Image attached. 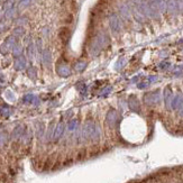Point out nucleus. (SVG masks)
Here are the masks:
<instances>
[{"label": "nucleus", "instance_id": "nucleus-1", "mask_svg": "<svg viewBox=\"0 0 183 183\" xmlns=\"http://www.w3.org/2000/svg\"><path fill=\"white\" fill-rule=\"evenodd\" d=\"M101 136V129L97 124L92 121H88L83 126L82 131H80L79 136L77 137L80 143L90 140V142H98Z\"/></svg>", "mask_w": 183, "mask_h": 183}, {"label": "nucleus", "instance_id": "nucleus-2", "mask_svg": "<svg viewBox=\"0 0 183 183\" xmlns=\"http://www.w3.org/2000/svg\"><path fill=\"white\" fill-rule=\"evenodd\" d=\"M162 96L160 93V90L153 91V92L146 93L144 96V102L147 106H154V105H158L161 102Z\"/></svg>", "mask_w": 183, "mask_h": 183}, {"label": "nucleus", "instance_id": "nucleus-3", "mask_svg": "<svg viewBox=\"0 0 183 183\" xmlns=\"http://www.w3.org/2000/svg\"><path fill=\"white\" fill-rule=\"evenodd\" d=\"M119 120V116H118V112L114 109H110L108 112H107V115H106V121H107V124L110 126V127H114L116 126Z\"/></svg>", "mask_w": 183, "mask_h": 183}, {"label": "nucleus", "instance_id": "nucleus-4", "mask_svg": "<svg viewBox=\"0 0 183 183\" xmlns=\"http://www.w3.org/2000/svg\"><path fill=\"white\" fill-rule=\"evenodd\" d=\"M64 131H65V125L63 123H60L57 124V126L54 129V135H53V140L54 142H59L61 139V137L64 135Z\"/></svg>", "mask_w": 183, "mask_h": 183}, {"label": "nucleus", "instance_id": "nucleus-5", "mask_svg": "<svg viewBox=\"0 0 183 183\" xmlns=\"http://www.w3.org/2000/svg\"><path fill=\"white\" fill-rule=\"evenodd\" d=\"M128 105H129V108H131V111L134 112H140V105H139V101L137 99L136 97L131 94L129 97V99H128Z\"/></svg>", "mask_w": 183, "mask_h": 183}, {"label": "nucleus", "instance_id": "nucleus-6", "mask_svg": "<svg viewBox=\"0 0 183 183\" xmlns=\"http://www.w3.org/2000/svg\"><path fill=\"white\" fill-rule=\"evenodd\" d=\"M163 97H164L165 107H166V109H171L172 100H173V94H172V90H171L170 87H166L164 89V93H163Z\"/></svg>", "mask_w": 183, "mask_h": 183}, {"label": "nucleus", "instance_id": "nucleus-7", "mask_svg": "<svg viewBox=\"0 0 183 183\" xmlns=\"http://www.w3.org/2000/svg\"><path fill=\"white\" fill-rule=\"evenodd\" d=\"M24 134H25V126L18 125V126H16V127L14 128L13 134H11V139L13 140L19 139V138H22Z\"/></svg>", "mask_w": 183, "mask_h": 183}, {"label": "nucleus", "instance_id": "nucleus-8", "mask_svg": "<svg viewBox=\"0 0 183 183\" xmlns=\"http://www.w3.org/2000/svg\"><path fill=\"white\" fill-rule=\"evenodd\" d=\"M59 36L63 43H66V42L69 40V37H70V29L66 27H62L61 29H60Z\"/></svg>", "mask_w": 183, "mask_h": 183}, {"label": "nucleus", "instance_id": "nucleus-9", "mask_svg": "<svg viewBox=\"0 0 183 183\" xmlns=\"http://www.w3.org/2000/svg\"><path fill=\"white\" fill-rule=\"evenodd\" d=\"M183 100V96L182 94H177V96H175L173 98V100H172V105H171V108L174 109V110H177V107L180 106V103L182 102Z\"/></svg>", "mask_w": 183, "mask_h": 183}, {"label": "nucleus", "instance_id": "nucleus-10", "mask_svg": "<svg viewBox=\"0 0 183 183\" xmlns=\"http://www.w3.org/2000/svg\"><path fill=\"white\" fill-rule=\"evenodd\" d=\"M57 73H59V75H61V77H63V78H65V77H69V75L71 74V71H70V69H69L68 66L62 65L57 69Z\"/></svg>", "mask_w": 183, "mask_h": 183}, {"label": "nucleus", "instance_id": "nucleus-11", "mask_svg": "<svg viewBox=\"0 0 183 183\" xmlns=\"http://www.w3.org/2000/svg\"><path fill=\"white\" fill-rule=\"evenodd\" d=\"M78 120H71L68 125V131H71V133H74V131H78Z\"/></svg>", "mask_w": 183, "mask_h": 183}, {"label": "nucleus", "instance_id": "nucleus-12", "mask_svg": "<svg viewBox=\"0 0 183 183\" xmlns=\"http://www.w3.org/2000/svg\"><path fill=\"white\" fill-rule=\"evenodd\" d=\"M110 25H111V28L114 31H118L119 29V22H118V19L116 16L112 15L110 17Z\"/></svg>", "mask_w": 183, "mask_h": 183}, {"label": "nucleus", "instance_id": "nucleus-13", "mask_svg": "<svg viewBox=\"0 0 183 183\" xmlns=\"http://www.w3.org/2000/svg\"><path fill=\"white\" fill-rule=\"evenodd\" d=\"M25 66H26V61H25V59H23V57L18 59L15 62V68L17 69V70H23Z\"/></svg>", "mask_w": 183, "mask_h": 183}, {"label": "nucleus", "instance_id": "nucleus-14", "mask_svg": "<svg viewBox=\"0 0 183 183\" xmlns=\"http://www.w3.org/2000/svg\"><path fill=\"white\" fill-rule=\"evenodd\" d=\"M77 89H78L79 92H80L82 96H85V94H87V85H85L83 82L77 83Z\"/></svg>", "mask_w": 183, "mask_h": 183}, {"label": "nucleus", "instance_id": "nucleus-15", "mask_svg": "<svg viewBox=\"0 0 183 183\" xmlns=\"http://www.w3.org/2000/svg\"><path fill=\"white\" fill-rule=\"evenodd\" d=\"M54 129H55V128L53 127V125H50V127H48V129H47V131H46V136H45V138H46V142H50L51 139H53Z\"/></svg>", "mask_w": 183, "mask_h": 183}, {"label": "nucleus", "instance_id": "nucleus-16", "mask_svg": "<svg viewBox=\"0 0 183 183\" xmlns=\"http://www.w3.org/2000/svg\"><path fill=\"white\" fill-rule=\"evenodd\" d=\"M0 114L5 117H8V116L11 115V110H10L9 107H7V106H2V107H0Z\"/></svg>", "mask_w": 183, "mask_h": 183}, {"label": "nucleus", "instance_id": "nucleus-17", "mask_svg": "<svg viewBox=\"0 0 183 183\" xmlns=\"http://www.w3.org/2000/svg\"><path fill=\"white\" fill-rule=\"evenodd\" d=\"M36 97L34 94H26L24 98H23V102L24 103H34V100Z\"/></svg>", "mask_w": 183, "mask_h": 183}, {"label": "nucleus", "instance_id": "nucleus-18", "mask_svg": "<svg viewBox=\"0 0 183 183\" xmlns=\"http://www.w3.org/2000/svg\"><path fill=\"white\" fill-rule=\"evenodd\" d=\"M8 140V135L6 133H0V147H3Z\"/></svg>", "mask_w": 183, "mask_h": 183}, {"label": "nucleus", "instance_id": "nucleus-19", "mask_svg": "<svg viewBox=\"0 0 183 183\" xmlns=\"http://www.w3.org/2000/svg\"><path fill=\"white\" fill-rule=\"evenodd\" d=\"M23 140H24V143L25 144H28L29 142H31V131H25V134L23 135Z\"/></svg>", "mask_w": 183, "mask_h": 183}, {"label": "nucleus", "instance_id": "nucleus-20", "mask_svg": "<svg viewBox=\"0 0 183 183\" xmlns=\"http://www.w3.org/2000/svg\"><path fill=\"white\" fill-rule=\"evenodd\" d=\"M44 136V124L40 123L37 126V137L38 138H42Z\"/></svg>", "mask_w": 183, "mask_h": 183}, {"label": "nucleus", "instance_id": "nucleus-21", "mask_svg": "<svg viewBox=\"0 0 183 183\" xmlns=\"http://www.w3.org/2000/svg\"><path fill=\"white\" fill-rule=\"evenodd\" d=\"M5 94H6V98L9 100V101H14V100H15V96H14V93L10 90H7Z\"/></svg>", "mask_w": 183, "mask_h": 183}, {"label": "nucleus", "instance_id": "nucleus-22", "mask_svg": "<svg viewBox=\"0 0 183 183\" xmlns=\"http://www.w3.org/2000/svg\"><path fill=\"white\" fill-rule=\"evenodd\" d=\"M50 60H51V55H50V52H48V50H46L45 52H44V62L46 63H48L50 62Z\"/></svg>", "mask_w": 183, "mask_h": 183}, {"label": "nucleus", "instance_id": "nucleus-23", "mask_svg": "<svg viewBox=\"0 0 183 183\" xmlns=\"http://www.w3.org/2000/svg\"><path fill=\"white\" fill-rule=\"evenodd\" d=\"M85 66H87V64H85V63L80 62V63H78V64L75 65V70H77V71H82V70H83Z\"/></svg>", "mask_w": 183, "mask_h": 183}, {"label": "nucleus", "instance_id": "nucleus-24", "mask_svg": "<svg viewBox=\"0 0 183 183\" xmlns=\"http://www.w3.org/2000/svg\"><path fill=\"white\" fill-rule=\"evenodd\" d=\"M110 91H111V88H110V87L106 88V89H103V90H102V92L100 93V96H101V97H107L109 93H110Z\"/></svg>", "mask_w": 183, "mask_h": 183}, {"label": "nucleus", "instance_id": "nucleus-25", "mask_svg": "<svg viewBox=\"0 0 183 183\" xmlns=\"http://www.w3.org/2000/svg\"><path fill=\"white\" fill-rule=\"evenodd\" d=\"M149 85V81H146V82H140L138 83V89H145Z\"/></svg>", "mask_w": 183, "mask_h": 183}, {"label": "nucleus", "instance_id": "nucleus-26", "mask_svg": "<svg viewBox=\"0 0 183 183\" xmlns=\"http://www.w3.org/2000/svg\"><path fill=\"white\" fill-rule=\"evenodd\" d=\"M28 74H29V77H31V79L36 78V72H35L34 68H31L29 70H28Z\"/></svg>", "mask_w": 183, "mask_h": 183}, {"label": "nucleus", "instance_id": "nucleus-27", "mask_svg": "<svg viewBox=\"0 0 183 183\" xmlns=\"http://www.w3.org/2000/svg\"><path fill=\"white\" fill-rule=\"evenodd\" d=\"M20 53H22V48H20L19 46H17V47H15V48H14V55H15V56L20 55Z\"/></svg>", "mask_w": 183, "mask_h": 183}, {"label": "nucleus", "instance_id": "nucleus-28", "mask_svg": "<svg viewBox=\"0 0 183 183\" xmlns=\"http://www.w3.org/2000/svg\"><path fill=\"white\" fill-rule=\"evenodd\" d=\"M177 111L179 112V115L183 116V100H182V102L180 103V106H179V107H177Z\"/></svg>", "mask_w": 183, "mask_h": 183}, {"label": "nucleus", "instance_id": "nucleus-29", "mask_svg": "<svg viewBox=\"0 0 183 183\" xmlns=\"http://www.w3.org/2000/svg\"><path fill=\"white\" fill-rule=\"evenodd\" d=\"M23 33H24V29H23V28H17V29H15L16 35H22Z\"/></svg>", "mask_w": 183, "mask_h": 183}, {"label": "nucleus", "instance_id": "nucleus-30", "mask_svg": "<svg viewBox=\"0 0 183 183\" xmlns=\"http://www.w3.org/2000/svg\"><path fill=\"white\" fill-rule=\"evenodd\" d=\"M28 3H29V1H28V0H25V1L20 2V8H25V7H27Z\"/></svg>", "mask_w": 183, "mask_h": 183}, {"label": "nucleus", "instance_id": "nucleus-31", "mask_svg": "<svg viewBox=\"0 0 183 183\" xmlns=\"http://www.w3.org/2000/svg\"><path fill=\"white\" fill-rule=\"evenodd\" d=\"M168 65H170V64H168V62H163V63H161V64H160V68L164 70V69H165V68H168Z\"/></svg>", "mask_w": 183, "mask_h": 183}, {"label": "nucleus", "instance_id": "nucleus-32", "mask_svg": "<svg viewBox=\"0 0 183 183\" xmlns=\"http://www.w3.org/2000/svg\"><path fill=\"white\" fill-rule=\"evenodd\" d=\"M28 54H29V56H31V57H33V55H34V52H33V46H29V48H28Z\"/></svg>", "mask_w": 183, "mask_h": 183}]
</instances>
